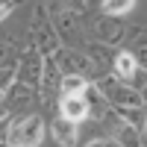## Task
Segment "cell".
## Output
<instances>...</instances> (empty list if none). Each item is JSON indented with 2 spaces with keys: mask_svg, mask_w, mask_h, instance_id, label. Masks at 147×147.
Instances as JSON below:
<instances>
[{
  "mask_svg": "<svg viewBox=\"0 0 147 147\" xmlns=\"http://www.w3.org/2000/svg\"><path fill=\"white\" fill-rule=\"evenodd\" d=\"M0 147H9V144H6V141H0Z\"/></svg>",
  "mask_w": 147,
  "mask_h": 147,
  "instance_id": "obj_24",
  "label": "cell"
},
{
  "mask_svg": "<svg viewBox=\"0 0 147 147\" xmlns=\"http://www.w3.org/2000/svg\"><path fill=\"white\" fill-rule=\"evenodd\" d=\"M0 3H6V0H0Z\"/></svg>",
  "mask_w": 147,
  "mask_h": 147,
  "instance_id": "obj_26",
  "label": "cell"
},
{
  "mask_svg": "<svg viewBox=\"0 0 147 147\" xmlns=\"http://www.w3.org/2000/svg\"><path fill=\"white\" fill-rule=\"evenodd\" d=\"M85 147H118L112 138H94V141H88Z\"/></svg>",
  "mask_w": 147,
  "mask_h": 147,
  "instance_id": "obj_19",
  "label": "cell"
},
{
  "mask_svg": "<svg viewBox=\"0 0 147 147\" xmlns=\"http://www.w3.org/2000/svg\"><path fill=\"white\" fill-rule=\"evenodd\" d=\"M50 132H53V141L59 147H74V144H77V124L68 121V118H56Z\"/></svg>",
  "mask_w": 147,
  "mask_h": 147,
  "instance_id": "obj_13",
  "label": "cell"
},
{
  "mask_svg": "<svg viewBox=\"0 0 147 147\" xmlns=\"http://www.w3.org/2000/svg\"><path fill=\"white\" fill-rule=\"evenodd\" d=\"M12 82H15V65H0V91L6 94Z\"/></svg>",
  "mask_w": 147,
  "mask_h": 147,
  "instance_id": "obj_17",
  "label": "cell"
},
{
  "mask_svg": "<svg viewBox=\"0 0 147 147\" xmlns=\"http://www.w3.org/2000/svg\"><path fill=\"white\" fill-rule=\"evenodd\" d=\"M80 94H82V100H85V112H88V118H97V121H100V118L109 112L106 97L100 94V88H97L94 82H88V85H85Z\"/></svg>",
  "mask_w": 147,
  "mask_h": 147,
  "instance_id": "obj_11",
  "label": "cell"
},
{
  "mask_svg": "<svg viewBox=\"0 0 147 147\" xmlns=\"http://www.w3.org/2000/svg\"><path fill=\"white\" fill-rule=\"evenodd\" d=\"M53 62L56 68L62 74H94V65L85 50H80V47H59V50L53 53Z\"/></svg>",
  "mask_w": 147,
  "mask_h": 147,
  "instance_id": "obj_5",
  "label": "cell"
},
{
  "mask_svg": "<svg viewBox=\"0 0 147 147\" xmlns=\"http://www.w3.org/2000/svg\"><path fill=\"white\" fill-rule=\"evenodd\" d=\"M50 21H53V30L59 35V41H65V44H80L82 41V30L77 24V12H68V9L59 6L56 12H50Z\"/></svg>",
  "mask_w": 147,
  "mask_h": 147,
  "instance_id": "obj_7",
  "label": "cell"
},
{
  "mask_svg": "<svg viewBox=\"0 0 147 147\" xmlns=\"http://www.w3.org/2000/svg\"><path fill=\"white\" fill-rule=\"evenodd\" d=\"M94 85L100 88V94L106 97V103L112 106V109H124V112H138V109L144 106L141 100V94L136 88H129V85L124 80H118L115 74L109 77V74H103V77H97Z\"/></svg>",
  "mask_w": 147,
  "mask_h": 147,
  "instance_id": "obj_1",
  "label": "cell"
},
{
  "mask_svg": "<svg viewBox=\"0 0 147 147\" xmlns=\"http://www.w3.org/2000/svg\"><path fill=\"white\" fill-rule=\"evenodd\" d=\"M30 38H32V47H35L41 56H53L59 47H62V41H59V35H56V30H53L50 12H47V6H41V3L35 6V12H32Z\"/></svg>",
  "mask_w": 147,
  "mask_h": 147,
  "instance_id": "obj_3",
  "label": "cell"
},
{
  "mask_svg": "<svg viewBox=\"0 0 147 147\" xmlns=\"http://www.w3.org/2000/svg\"><path fill=\"white\" fill-rule=\"evenodd\" d=\"M59 82H62V71L56 68L53 56H44L41 62V77H38V97L44 103H50L53 97L59 94Z\"/></svg>",
  "mask_w": 147,
  "mask_h": 147,
  "instance_id": "obj_8",
  "label": "cell"
},
{
  "mask_svg": "<svg viewBox=\"0 0 147 147\" xmlns=\"http://www.w3.org/2000/svg\"><path fill=\"white\" fill-rule=\"evenodd\" d=\"M6 132H9V118L0 115V141H6Z\"/></svg>",
  "mask_w": 147,
  "mask_h": 147,
  "instance_id": "obj_21",
  "label": "cell"
},
{
  "mask_svg": "<svg viewBox=\"0 0 147 147\" xmlns=\"http://www.w3.org/2000/svg\"><path fill=\"white\" fill-rule=\"evenodd\" d=\"M12 9H15V0H6V3H0V21H3Z\"/></svg>",
  "mask_w": 147,
  "mask_h": 147,
  "instance_id": "obj_20",
  "label": "cell"
},
{
  "mask_svg": "<svg viewBox=\"0 0 147 147\" xmlns=\"http://www.w3.org/2000/svg\"><path fill=\"white\" fill-rule=\"evenodd\" d=\"M35 100H38V91L15 80V82H12L9 88H6V94H3V103H0V106H6L9 112H18V109H27V106H32Z\"/></svg>",
  "mask_w": 147,
  "mask_h": 147,
  "instance_id": "obj_10",
  "label": "cell"
},
{
  "mask_svg": "<svg viewBox=\"0 0 147 147\" xmlns=\"http://www.w3.org/2000/svg\"><path fill=\"white\" fill-rule=\"evenodd\" d=\"M59 6L68 9V12H77V15H82V12L88 9V0H59Z\"/></svg>",
  "mask_w": 147,
  "mask_h": 147,
  "instance_id": "obj_18",
  "label": "cell"
},
{
  "mask_svg": "<svg viewBox=\"0 0 147 147\" xmlns=\"http://www.w3.org/2000/svg\"><path fill=\"white\" fill-rule=\"evenodd\" d=\"M85 85H88V77H82V74H62L59 94H80Z\"/></svg>",
  "mask_w": 147,
  "mask_h": 147,
  "instance_id": "obj_15",
  "label": "cell"
},
{
  "mask_svg": "<svg viewBox=\"0 0 147 147\" xmlns=\"http://www.w3.org/2000/svg\"><path fill=\"white\" fill-rule=\"evenodd\" d=\"M59 118H68L74 124H80L82 118H88L82 94H62V100H59Z\"/></svg>",
  "mask_w": 147,
  "mask_h": 147,
  "instance_id": "obj_12",
  "label": "cell"
},
{
  "mask_svg": "<svg viewBox=\"0 0 147 147\" xmlns=\"http://www.w3.org/2000/svg\"><path fill=\"white\" fill-rule=\"evenodd\" d=\"M138 94H141V100H144V103H147V85H144V88H141V91H138Z\"/></svg>",
  "mask_w": 147,
  "mask_h": 147,
  "instance_id": "obj_22",
  "label": "cell"
},
{
  "mask_svg": "<svg viewBox=\"0 0 147 147\" xmlns=\"http://www.w3.org/2000/svg\"><path fill=\"white\" fill-rule=\"evenodd\" d=\"M136 6V0H103V12L106 15H127V12Z\"/></svg>",
  "mask_w": 147,
  "mask_h": 147,
  "instance_id": "obj_16",
  "label": "cell"
},
{
  "mask_svg": "<svg viewBox=\"0 0 147 147\" xmlns=\"http://www.w3.org/2000/svg\"><path fill=\"white\" fill-rule=\"evenodd\" d=\"M112 74H115V77L118 80H132V77H136V74H138V62H136V56H132L129 50H121L118 56H115V62H112Z\"/></svg>",
  "mask_w": 147,
  "mask_h": 147,
  "instance_id": "obj_14",
  "label": "cell"
},
{
  "mask_svg": "<svg viewBox=\"0 0 147 147\" xmlns=\"http://www.w3.org/2000/svg\"><path fill=\"white\" fill-rule=\"evenodd\" d=\"M100 121H103V127L109 129V136H112L115 144H121V147H141V132L136 129V121H127L118 109L109 106V112Z\"/></svg>",
  "mask_w": 147,
  "mask_h": 147,
  "instance_id": "obj_4",
  "label": "cell"
},
{
  "mask_svg": "<svg viewBox=\"0 0 147 147\" xmlns=\"http://www.w3.org/2000/svg\"><path fill=\"white\" fill-rule=\"evenodd\" d=\"M91 32H94L97 44L109 47V44H118L121 38H124V24H121L115 15H103V18H97L91 24Z\"/></svg>",
  "mask_w": 147,
  "mask_h": 147,
  "instance_id": "obj_9",
  "label": "cell"
},
{
  "mask_svg": "<svg viewBox=\"0 0 147 147\" xmlns=\"http://www.w3.org/2000/svg\"><path fill=\"white\" fill-rule=\"evenodd\" d=\"M0 103H3V91H0Z\"/></svg>",
  "mask_w": 147,
  "mask_h": 147,
  "instance_id": "obj_25",
  "label": "cell"
},
{
  "mask_svg": "<svg viewBox=\"0 0 147 147\" xmlns=\"http://www.w3.org/2000/svg\"><path fill=\"white\" fill-rule=\"evenodd\" d=\"M41 62H44V56L35 50V47L30 44L27 50H24L18 56V68H15V80L24 82V85H30V88L38 91V77H41Z\"/></svg>",
  "mask_w": 147,
  "mask_h": 147,
  "instance_id": "obj_6",
  "label": "cell"
},
{
  "mask_svg": "<svg viewBox=\"0 0 147 147\" xmlns=\"http://www.w3.org/2000/svg\"><path fill=\"white\" fill-rule=\"evenodd\" d=\"M44 141V121L41 115H24L9 121V132H6V144L9 147H41Z\"/></svg>",
  "mask_w": 147,
  "mask_h": 147,
  "instance_id": "obj_2",
  "label": "cell"
},
{
  "mask_svg": "<svg viewBox=\"0 0 147 147\" xmlns=\"http://www.w3.org/2000/svg\"><path fill=\"white\" fill-rule=\"evenodd\" d=\"M141 144H147V124H144V132H141Z\"/></svg>",
  "mask_w": 147,
  "mask_h": 147,
  "instance_id": "obj_23",
  "label": "cell"
}]
</instances>
